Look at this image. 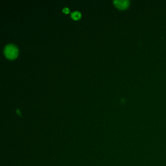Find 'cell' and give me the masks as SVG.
Masks as SVG:
<instances>
[{"label":"cell","instance_id":"obj_1","mask_svg":"<svg viewBox=\"0 0 166 166\" xmlns=\"http://www.w3.org/2000/svg\"><path fill=\"white\" fill-rule=\"evenodd\" d=\"M4 53L5 56L10 59H13L16 58L18 55L17 47L13 44H8L6 46L4 49Z\"/></svg>","mask_w":166,"mask_h":166},{"label":"cell","instance_id":"obj_2","mask_svg":"<svg viewBox=\"0 0 166 166\" xmlns=\"http://www.w3.org/2000/svg\"><path fill=\"white\" fill-rule=\"evenodd\" d=\"M114 3L118 9H125L128 7L129 1L128 0H117V1H114Z\"/></svg>","mask_w":166,"mask_h":166},{"label":"cell","instance_id":"obj_3","mask_svg":"<svg viewBox=\"0 0 166 166\" xmlns=\"http://www.w3.org/2000/svg\"><path fill=\"white\" fill-rule=\"evenodd\" d=\"M72 17L74 20H78L80 17V13L78 11H75V12L72 13Z\"/></svg>","mask_w":166,"mask_h":166},{"label":"cell","instance_id":"obj_4","mask_svg":"<svg viewBox=\"0 0 166 166\" xmlns=\"http://www.w3.org/2000/svg\"><path fill=\"white\" fill-rule=\"evenodd\" d=\"M62 10H63V12L66 14H67V13H69V9L67 8V7H65V8H64Z\"/></svg>","mask_w":166,"mask_h":166}]
</instances>
